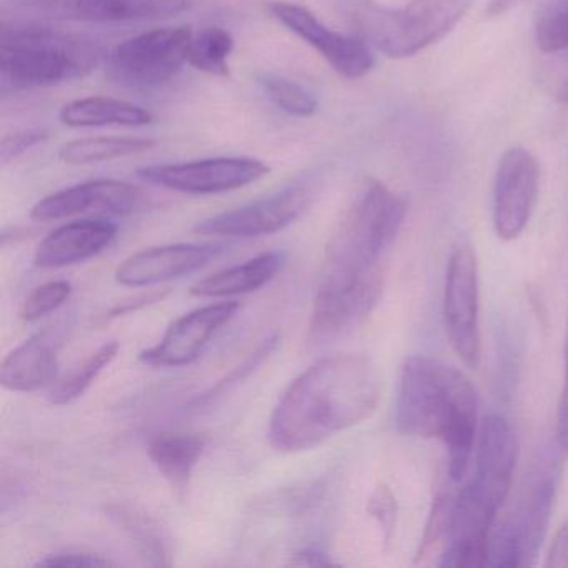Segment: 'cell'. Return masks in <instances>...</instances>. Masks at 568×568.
<instances>
[{"instance_id":"cell-1","label":"cell","mask_w":568,"mask_h":568,"mask_svg":"<svg viewBox=\"0 0 568 568\" xmlns=\"http://www.w3.org/2000/svg\"><path fill=\"white\" fill-rule=\"evenodd\" d=\"M382 397L377 365L367 355L321 358L282 395L268 438L281 452H302L367 420Z\"/></svg>"},{"instance_id":"cell-2","label":"cell","mask_w":568,"mask_h":568,"mask_svg":"<svg viewBox=\"0 0 568 568\" xmlns=\"http://www.w3.org/2000/svg\"><path fill=\"white\" fill-rule=\"evenodd\" d=\"M395 418L402 434L437 438L445 445L452 480L467 475L477 434L478 395L464 372L440 358H407Z\"/></svg>"},{"instance_id":"cell-3","label":"cell","mask_w":568,"mask_h":568,"mask_svg":"<svg viewBox=\"0 0 568 568\" xmlns=\"http://www.w3.org/2000/svg\"><path fill=\"white\" fill-rule=\"evenodd\" d=\"M405 202L367 181L325 248L318 287H384V264L400 232Z\"/></svg>"},{"instance_id":"cell-4","label":"cell","mask_w":568,"mask_h":568,"mask_svg":"<svg viewBox=\"0 0 568 568\" xmlns=\"http://www.w3.org/2000/svg\"><path fill=\"white\" fill-rule=\"evenodd\" d=\"M99 61L101 48L84 36L2 22L0 84L4 94L84 78Z\"/></svg>"},{"instance_id":"cell-5","label":"cell","mask_w":568,"mask_h":568,"mask_svg":"<svg viewBox=\"0 0 568 568\" xmlns=\"http://www.w3.org/2000/svg\"><path fill=\"white\" fill-rule=\"evenodd\" d=\"M474 0H410L392 9L354 0L348 19L358 38L392 59L412 58L442 41L467 14Z\"/></svg>"},{"instance_id":"cell-6","label":"cell","mask_w":568,"mask_h":568,"mask_svg":"<svg viewBox=\"0 0 568 568\" xmlns=\"http://www.w3.org/2000/svg\"><path fill=\"white\" fill-rule=\"evenodd\" d=\"M558 477L560 467L555 460H540L531 468L514 511L491 528L485 567L514 568L534 564L550 521Z\"/></svg>"},{"instance_id":"cell-7","label":"cell","mask_w":568,"mask_h":568,"mask_svg":"<svg viewBox=\"0 0 568 568\" xmlns=\"http://www.w3.org/2000/svg\"><path fill=\"white\" fill-rule=\"evenodd\" d=\"M191 28L154 29L122 42L109 58V72L129 88H158L187 62Z\"/></svg>"},{"instance_id":"cell-8","label":"cell","mask_w":568,"mask_h":568,"mask_svg":"<svg viewBox=\"0 0 568 568\" xmlns=\"http://www.w3.org/2000/svg\"><path fill=\"white\" fill-rule=\"evenodd\" d=\"M444 317L448 342L455 354L467 367L478 368L481 358L478 265L477 255L468 242H460L448 261Z\"/></svg>"},{"instance_id":"cell-9","label":"cell","mask_w":568,"mask_h":568,"mask_svg":"<svg viewBox=\"0 0 568 568\" xmlns=\"http://www.w3.org/2000/svg\"><path fill=\"white\" fill-rule=\"evenodd\" d=\"M267 164L251 158H215L182 164L152 165L139 179L158 187L191 195L222 194L254 184L268 174Z\"/></svg>"},{"instance_id":"cell-10","label":"cell","mask_w":568,"mask_h":568,"mask_svg":"<svg viewBox=\"0 0 568 568\" xmlns=\"http://www.w3.org/2000/svg\"><path fill=\"white\" fill-rule=\"evenodd\" d=\"M312 199L314 182H297L261 201L205 219L195 227V232L242 239L275 234L297 221L307 211Z\"/></svg>"},{"instance_id":"cell-11","label":"cell","mask_w":568,"mask_h":568,"mask_svg":"<svg viewBox=\"0 0 568 568\" xmlns=\"http://www.w3.org/2000/svg\"><path fill=\"white\" fill-rule=\"evenodd\" d=\"M540 165L527 149L505 152L494 185V227L501 241L524 234L537 205Z\"/></svg>"},{"instance_id":"cell-12","label":"cell","mask_w":568,"mask_h":568,"mask_svg":"<svg viewBox=\"0 0 568 568\" xmlns=\"http://www.w3.org/2000/svg\"><path fill=\"white\" fill-rule=\"evenodd\" d=\"M267 11L278 24L315 49L342 78L354 81L374 69L375 58L364 39L332 31L301 6L271 2Z\"/></svg>"},{"instance_id":"cell-13","label":"cell","mask_w":568,"mask_h":568,"mask_svg":"<svg viewBox=\"0 0 568 568\" xmlns=\"http://www.w3.org/2000/svg\"><path fill=\"white\" fill-rule=\"evenodd\" d=\"M517 457V437L510 424L501 415H488L475 452L474 478L465 488L498 514L510 495Z\"/></svg>"},{"instance_id":"cell-14","label":"cell","mask_w":568,"mask_h":568,"mask_svg":"<svg viewBox=\"0 0 568 568\" xmlns=\"http://www.w3.org/2000/svg\"><path fill=\"white\" fill-rule=\"evenodd\" d=\"M41 18L82 22L155 21L187 11L189 0H8Z\"/></svg>"},{"instance_id":"cell-15","label":"cell","mask_w":568,"mask_h":568,"mask_svg":"<svg viewBox=\"0 0 568 568\" xmlns=\"http://www.w3.org/2000/svg\"><path fill=\"white\" fill-rule=\"evenodd\" d=\"M148 202V195L135 185L101 179L48 195L34 205L31 217L38 222H52L88 212L131 215L145 209Z\"/></svg>"},{"instance_id":"cell-16","label":"cell","mask_w":568,"mask_h":568,"mask_svg":"<svg viewBox=\"0 0 568 568\" xmlns=\"http://www.w3.org/2000/svg\"><path fill=\"white\" fill-rule=\"evenodd\" d=\"M241 304L221 302L205 305L172 322L162 341L142 352V364L149 367H184L197 361L211 338L234 318Z\"/></svg>"},{"instance_id":"cell-17","label":"cell","mask_w":568,"mask_h":568,"mask_svg":"<svg viewBox=\"0 0 568 568\" xmlns=\"http://www.w3.org/2000/svg\"><path fill=\"white\" fill-rule=\"evenodd\" d=\"M221 252V245L212 244H174L148 248L125 258L115 271V281L125 287H151L205 267Z\"/></svg>"},{"instance_id":"cell-18","label":"cell","mask_w":568,"mask_h":568,"mask_svg":"<svg viewBox=\"0 0 568 568\" xmlns=\"http://www.w3.org/2000/svg\"><path fill=\"white\" fill-rule=\"evenodd\" d=\"M118 235V225L108 221H79L62 225L44 239L34 255L41 268H61L101 254Z\"/></svg>"},{"instance_id":"cell-19","label":"cell","mask_w":568,"mask_h":568,"mask_svg":"<svg viewBox=\"0 0 568 568\" xmlns=\"http://www.w3.org/2000/svg\"><path fill=\"white\" fill-rule=\"evenodd\" d=\"M58 332L44 331L29 337L0 365V382L8 390L36 392L54 381L61 348Z\"/></svg>"},{"instance_id":"cell-20","label":"cell","mask_w":568,"mask_h":568,"mask_svg":"<svg viewBox=\"0 0 568 568\" xmlns=\"http://www.w3.org/2000/svg\"><path fill=\"white\" fill-rule=\"evenodd\" d=\"M282 252H265L244 264L225 268L211 277L202 278L192 285L191 294L195 297H232V295L251 294L272 281L284 265Z\"/></svg>"},{"instance_id":"cell-21","label":"cell","mask_w":568,"mask_h":568,"mask_svg":"<svg viewBox=\"0 0 568 568\" xmlns=\"http://www.w3.org/2000/svg\"><path fill=\"white\" fill-rule=\"evenodd\" d=\"M207 442L199 434H159L149 442L148 454L172 488L185 491Z\"/></svg>"},{"instance_id":"cell-22","label":"cell","mask_w":568,"mask_h":568,"mask_svg":"<svg viewBox=\"0 0 568 568\" xmlns=\"http://www.w3.org/2000/svg\"><path fill=\"white\" fill-rule=\"evenodd\" d=\"M62 124L69 128H142L154 118L148 109L111 98H85L61 109Z\"/></svg>"},{"instance_id":"cell-23","label":"cell","mask_w":568,"mask_h":568,"mask_svg":"<svg viewBox=\"0 0 568 568\" xmlns=\"http://www.w3.org/2000/svg\"><path fill=\"white\" fill-rule=\"evenodd\" d=\"M109 518L128 535L138 554L154 567L171 565L161 528L142 511L125 505L108 508Z\"/></svg>"},{"instance_id":"cell-24","label":"cell","mask_w":568,"mask_h":568,"mask_svg":"<svg viewBox=\"0 0 568 568\" xmlns=\"http://www.w3.org/2000/svg\"><path fill=\"white\" fill-rule=\"evenodd\" d=\"M154 148V141L141 138H89L69 142L59 152L65 164H95L142 154Z\"/></svg>"},{"instance_id":"cell-25","label":"cell","mask_w":568,"mask_h":568,"mask_svg":"<svg viewBox=\"0 0 568 568\" xmlns=\"http://www.w3.org/2000/svg\"><path fill=\"white\" fill-rule=\"evenodd\" d=\"M119 342L112 341L102 345L101 348L89 355L81 365L72 368L68 375L59 378L49 392V400L54 405H65L74 402L75 398L85 394L89 387L94 384L95 378L102 374L105 367L118 357Z\"/></svg>"},{"instance_id":"cell-26","label":"cell","mask_w":568,"mask_h":568,"mask_svg":"<svg viewBox=\"0 0 568 568\" xmlns=\"http://www.w3.org/2000/svg\"><path fill=\"white\" fill-rule=\"evenodd\" d=\"M234 51V39L225 29L211 26L192 36L187 64L211 75L229 74V58Z\"/></svg>"},{"instance_id":"cell-27","label":"cell","mask_w":568,"mask_h":568,"mask_svg":"<svg viewBox=\"0 0 568 568\" xmlns=\"http://www.w3.org/2000/svg\"><path fill=\"white\" fill-rule=\"evenodd\" d=\"M454 505V495L440 494L435 498L427 527H425L424 538H422L420 548H418L417 560H415L417 564H434V558H438L437 565H440L442 557H444L448 541H450Z\"/></svg>"},{"instance_id":"cell-28","label":"cell","mask_w":568,"mask_h":568,"mask_svg":"<svg viewBox=\"0 0 568 568\" xmlns=\"http://www.w3.org/2000/svg\"><path fill=\"white\" fill-rule=\"evenodd\" d=\"M257 81L272 104L277 105L285 114L311 118L317 112V99L298 82L271 72L258 75Z\"/></svg>"},{"instance_id":"cell-29","label":"cell","mask_w":568,"mask_h":568,"mask_svg":"<svg viewBox=\"0 0 568 568\" xmlns=\"http://www.w3.org/2000/svg\"><path fill=\"white\" fill-rule=\"evenodd\" d=\"M278 342H281V338H278L277 334L265 338V341L255 348V352H252V354L248 355L241 365L232 368V371L229 372L221 382H217L214 387L209 388L207 392L195 397L194 400L191 402V407L201 410V407H207L212 402H215L217 398H221L222 395L227 394V392L232 390L239 382L244 381V378H247L252 372L257 371V368L261 367V365L264 364L272 354H274Z\"/></svg>"},{"instance_id":"cell-30","label":"cell","mask_w":568,"mask_h":568,"mask_svg":"<svg viewBox=\"0 0 568 568\" xmlns=\"http://www.w3.org/2000/svg\"><path fill=\"white\" fill-rule=\"evenodd\" d=\"M535 42L544 54L568 49V0H555L535 24Z\"/></svg>"},{"instance_id":"cell-31","label":"cell","mask_w":568,"mask_h":568,"mask_svg":"<svg viewBox=\"0 0 568 568\" xmlns=\"http://www.w3.org/2000/svg\"><path fill=\"white\" fill-rule=\"evenodd\" d=\"M72 285L65 281L49 282L36 288L21 308V317L28 322L39 321L51 312L58 311L71 297Z\"/></svg>"},{"instance_id":"cell-32","label":"cell","mask_w":568,"mask_h":568,"mask_svg":"<svg viewBox=\"0 0 568 568\" xmlns=\"http://www.w3.org/2000/svg\"><path fill=\"white\" fill-rule=\"evenodd\" d=\"M547 55L551 59L541 69V85L555 101L568 104V49Z\"/></svg>"},{"instance_id":"cell-33","label":"cell","mask_w":568,"mask_h":568,"mask_svg":"<svg viewBox=\"0 0 568 568\" xmlns=\"http://www.w3.org/2000/svg\"><path fill=\"white\" fill-rule=\"evenodd\" d=\"M367 511L382 528L385 544H390L395 534V525H397V501H395L390 488L385 487V485L375 488L371 500H368Z\"/></svg>"},{"instance_id":"cell-34","label":"cell","mask_w":568,"mask_h":568,"mask_svg":"<svg viewBox=\"0 0 568 568\" xmlns=\"http://www.w3.org/2000/svg\"><path fill=\"white\" fill-rule=\"evenodd\" d=\"M114 561L109 558L89 554V551H62V554L48 555L44 560L39 561L38 567L101 568L114 567Z\"/></svg>"},{"instance_id":"cell-35","label":"cell","mask_w":568,"mask_h":568,"mask_svg":"<svg viewBox=\"0 0 568 568\" xmlns=\"http://www.w3.org/2000/svg\"><path fill=\"white\" fill-rule=\"evenodd\" d=\"M45 139H48V132L39 131V129L6 135V138L2 139V144H0V159H2V164L14 161L19 155L28 152L29 149L36 148V145L44 142Z\"/></svg>"},{"instance_id":"cell-36","label":"cell","mask_w":568,"mask_h":568,"mask_svg":"<svg viewBox=\"0 0 568 568\" xmlns=\"http://www.w3.org/2000/svg\"><path fill=\"white\" fill-rule=\"evenodd\" d=\"M557 442L564 450L568 452V325H567V344H565V382L564 390H561L560 404L557 412Z\"/></svg>"},{"instance_id":"cell-37","label":"cell","mask_w":568,"mask_h":568,"mask_svg":"<svg viewBox=\"0 0 568 568\" xmlns=\"http://www.w3.org/2000/svg\"><path fill=\"white\" fill-rule=\"evenodd\" d=\"M545 567L568 568V520L555 534L547 560H545Z\"/></svg>"},{"instance_id":"cell-38","label":"cell","mask_w":568,"mask_h":568,"mask_svg":"<svg viewBox=\"0 0 568 568\" xmlns=\"http://www.w3.org/2000/svg\"><path fill=\"white\" fill-rule=\"evenodd\" d=\"M291 564L295 565V567H332V565H335V561L325 551L308 547L297 551L292 557Z\"/></svg>"},{"instance_id":"cell-39","label":"cell","mask_w":568,"mask_h":568,"mask_svg":"<svg viewBox=\"0 0 568 568\" xmlns=\"http://www.w3.org/2000/svg\"><path fill=\"white\" fill-rule=\"evenodd\" d=\"M517 4L518 0H490V4L485 9V14L488 18H498V16L505 14V12L510 11Z\"/></svg>"}]
</instances>
